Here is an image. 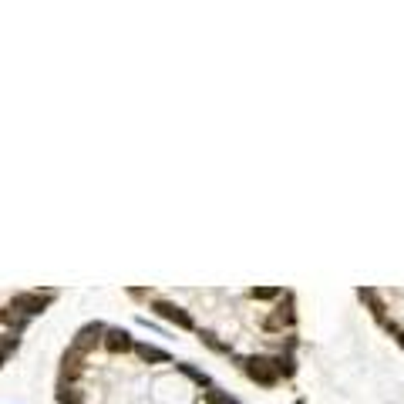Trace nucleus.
<instances>
[{"label":"nucleus","mask_w":404,"mask_h":404,"mask_svg":"<svg viewBox=\"0 0 404 404\" xmlns=\"http://www.w3.org/2000/svg\"><path fill=\"white\" fill-rule=\"evenodd\" d=\"M297 404H303V401H297Z\"/></svg>","instance_id":"39448f33"},{"label":"nucleus","mask_w":404,"mask_h":404,"mask_svg":"<svg viewBox=\"0 0 404 404\" xmlns=\"http://www.w3.org/2000/svg\"><path fill=\"white\" fill-rule=\"evenodd\" d=\"M105 344H108L112 351H128V347H135V337H132L128 330L108 327V337H105Z\"/></svg>","instance_id":"f257e3e1"},{"label":"nucleus","mask_w":404,"mask_h":404,"mask_svg":"<svg viewBox=\"0 0 404 404\" xmlns=\"http://www.w3.org/2000/svg\"><path fill=\"white\" fill-rule=\"evenodd\" d=\"M135 351H139L142 357H149V361H172L165 351H159V347H149V344H135Z\"/></svg>","instance_id":"7ed1b4c3"},{"label":"nucleus","mask_w":404,"mask_h":404,"mask_svg":"<svg viewBox=\"0 0 404 404\" xmlns=\"http://www.w3.org/2000/svg\"><path fill=\"white\" fill-rule=\"evenodd\" d=\"M209 404H240V401L229 398L226 391H219V388H209Z\"/></svg>","instance_id":"20e7f679"},{"label":"nucleus","mask_w":404,"mask_h":404,"mask_svg":"<svg viewBox=\"0 0 404 404\" xmlns=\"http://www.w3.org/2000/svg\"><path fill=\"white\" fill-rule=\"evenodd\" d=\"M58 404H81V398H78V391L71 388V384H58Z\"/></svg>","instance_id":"f03ea898"}]
</instances>
